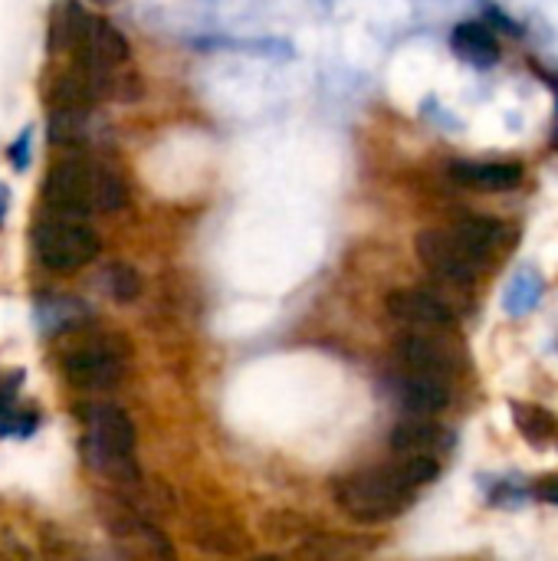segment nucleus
I'll use <instances>...</instances> for the list:
<instances>
[{
  "label": "nucleus",
  "instance_id": "nucleus-12",
  "mask_svg": "<svg viewBox=\"0 0 558 561\" xmlns=\"http://www.w3.org/2000/svg\"><path fill=\"white\" fill-rule=\"evenodd\" d=\"M447 178L470 191L503 194V191H513L523 184V164H516V161H451Z\"/></svg>",
  "mask_w": 558,
  "mask_h": 561
},
{
  "label": "nucleus",
  "instance_id": "nucleus-28",
  "mask_svg": "<svg viewBox=\"0 0 558 561\" xmlns=\"http://www.w3.org/2000/svg\"><path fill=\"white\" fill-rule=\"evenodd\" d=\"M95 3H109V0H95Z\"/></svg>",
  "mask_w": 558,
  "mask_h": 561
},
{
  "label": "nucleus",
  "instance_id": "nucleus-5",
  "mask_svg": "<svg viewBox=\"0 0 558 561\" xmlns=\"http://www.w3.org/2000/svg\"><path fill=\"white\" fill-rule=\"evenodd\" d=\"M33 253L36 260L53 273H72L99 260L102 240L99 233L82 220L49 217L33 227Z\"/></svg>",
  "mask_w": 558,
  "mask_h": 561
},
{
  "label": "nucleus",
  "instance_id": "nucleus-22",
  "mask_svg": "<svg viewBox=\"0 0 558 561\" xmlns=\"http://www.w3.org/2000/svg\"><path fill=\"white\" fill-rule=\"evenodd\" d=\"M30 151H33V128H20V135L7 145V161L13 164V171H26L30 168Z\"/></svg>",
  "mask_w": 558,
  "mask_h": 561
},
{
  "label": "nucleus",
  "instance_id": "nucleus-14",
  "mask_svg": "<svg viewBox=\"0 0 558 561\" xmlns=\"http://www.w3.org/2000/svg\"><path fill=\"white\" fill-rule=\"evenodd\" d=\"M451 49L477 69H490L500 59V39H497L493 26H487L483 20L457 23L451 33Z\"/></svg>",
  "mask_w": 558,
  "mask_h": 561
},
{
  "label": "nucleus",
  "instance_id": "nucleus-8",
  "mask_svg": "<svg viewBox=\"0 0 558 561\" xmlns=\"http://www.w3.org/2000/svg\"><path fill=\"white\" fill-rule=\"evenodd\" d=\"M109 82H112V72H102V69L72 62L49 85V112L72 115V118H86L102 102V95L109 92Z\"/></svg>",
  "mask_w": 558,
  "mask_h": 561
},
{
  "label": "nucleus",
  "instance_id": "nucleus-17",
  "mask_svg": "<svg viewBox=\"0 0 558 561\" xmlns=\"http://www.w3.org/2000/svg\"><path fill=\"white\" fill-rule=\"evenodd\" d=\"M510 414L513 424L520 431V437L533 447V450H546L558 437V417L553 411H546L543 404L533 401H510Z\"/></svg>",
  "mask_w": 558,
  "mask_h": 561
},
{
  "label": "nucleus",
  "instance_id": "nucleus-27",
  "mask_svg": "<svg viewBox=\"0 0 558 561\" xmlns=\"http://www.w3.org/2000/svg\"><path fill=\"white\" fill-rule=\"evenodd\" d=\"M553 145L558 148V105H556V131H553Z\"/></svg>",
  "mask_w": 558,
  "mask_h": 561
},
{
  "label": "nucleus",
  "instance_id": "nucleus-15",
  "mask_svg": "<svg viewBox=\"0 0 558 561\" xmlns=\"http://www.w3.org/2000/svg\"><path fill=\"white\" fill-rule=\"evenodd\" d=\"M372 549H375L372 539L326 533V536H309V539L296 549V561H358L365 559Z\"/></svg>",
  "mask_w": 558,
  "mask_h": 561
},
{
  "label": "nucleus",
  "instance_id": "nucleus-16",
  "mask_svg": "<svg viewBox=\"0 0 558 561\" xmlns=\"http://www.w3.org/2000/svg\"><path fill=\"white\" fill-rule=\"evenodd\" d=\"M454 233L464 240V247L487 266L506 243V224H500L497 217H460L457 224H451Z\"/></svg>",
  "mask_w": 558,
  "mask_h": 561
},
{
  "label": "nucleus",
  "instance_id": "nucleus-13",
  "mask_svg": "<svg viewBox=\"0 0 558 561\" xmlns=\"http://www.w3.org/2000/svg\"><path fill=\"white\" fill-rule=\"evenodd\" d=\"M454 444V434L431 417H408L391 431V450L401 457H437Z\"/></svg>",
  "mask_w": 558,
  "mask_h": 561
},
{
  "label": "nucleus",
  "instance_id": "nucleus-25",
  "mask_svg": "<svg viewBox=\"0 0 558 561\" xmlns=\"http://www.w3.org/2000/svg\"><path fill=\"white\" fill-rule=\"evenodd\" d=\"M10 561H33V559H30V556H26L23 549H16V552H13V559H10Z\"/></svg>",
  "mask_w": 558,
  "mask_h": 561
},
{
  "label": "nucleus",
  "instance_id": "nucleus-21",
  "mask_svg": "<svg viewBox=\"0 0 558 561\" xmlns=\"http://www.w3.org/2000/svg\"><path fill=\"white\" fill-rule=\"evenodd\" d=\"M43 561H86V556L79 552V546H72L56 533V536H43Z\"/></svg>",
  "mask_w": 558,
  "mask_h": 561
},
{
  "label": "nucleus",
  "instance_id": "nucleus-18",
  "mask_svg": "<svg viewBox=\"0 0 558 561\" xmlns=\"http://www.w3.org/2000/svg\"><path fill=\"white\" fill-rule=\"evenodd\" d=\"M543 293H546L543 273L533 270V266H520V270L510 276L506 289H503V309H506V316H513V319L529 316V312L539 306Z\"/></svg>",
  "mask_w": 558,
  "mask_h": 561
},
{
  "label": "nucleus",
  "instance_id": "nucleus-10",
  "mask_svg": "<svg viewBox=\"0 0 558 561\" xmlns=\"http://www.w3.org/2000/svg\"><path fill=\"white\" fill-rule=\"evenodd\" d=\"M391 391L408 417H437L441 411L451 408V398H454L451 378L405 371V368H401V375L391 378Z\"/></svg>",
  "mask_w": 558,
  "mask_h": 561
},
{
  "label": "nucleus",
  "instance_id": "nucleus-7",
  "mask_svg": "<svg viewBox=\"0 0 558 561\" xmlns=\"http://www.w3.org/2000/svg\"><path fill=\"white\" fill-rule=\"evenodd\" d=\"M418 260L444 283L467 286L480 276L483 263L464 247V240L454 233V227H428L414 237Z\"/></svg>",
  "mask_w": 558,
  "mask_h": 561
},
{
  "label": "nucleus",
  "instance_id": "nucleus-1",
  "mask_svg": "<svg viewBox=\"0 0 558 561\" xmlns=\"http://www.w3.org/2000/svg\"><path fill=\"white\" fill-rule=\"evenodd\" d=\"M441 477L437 457H401L385 467H368L358 473H349L335 483V506L362 523V526H382L398 519L424 490Z\"/></svg>",
  "mask_w": 558,
  "mask_h": 561
},
{
  "label": "nucleus",
  "instance_id": "nucleus-19",
  "mask_svg": "<svg viewBox=\"0 0 558 561\" xmlns=\"http://www.w3.org/2000/svg\"><path fill=\"white\" fill-rule=\"evenodd\" d=\"M36 316H39L43 329L53 332V329H66V325L79 322L86 316V306L76 302V299H69V296H56V299H43L36 306Z\"/></svg>",
  "mask_w": 558,
  "mask_h": 561
},
{
  "label": "nucleus",
  "instance_id": "nucleus-23",
  "mask_svg": "<svg viewBox=\"0 0 558 561\" xmlns=\"http://www.w3.org/2000/svg\"><path fill=\"white\" fill-rule=\"evenodd\" d=\"M529 493H533L536 500H543V503H553V506H558V473H546V477H539V480L529 486Z\"/></svg>",
  "mask_w": 558,
  "mask_h": 561
},
{
  "label": "nucleus",
  "instance_id": "nucleus-2",
  "mask_svg": "<svg viewBox=\"0 0 558 561\" xmlns=\"http://www.w3.org/2000/svg\"><path fill=\"white\" fill-rule=\"evenodd\" d=\"M43 201L56 217L66 220H82L95 210L115 214L125 207L128 194L118 174H112L102 164L82 161V158H66L49 168L43 181Z\"/></svg>",
  "mask_w": 558,
  "mask_h": 561
},
{
  "label": "nucleus",
  "instance_id": "nucleus-20",
  "mask_svg": "<svg viewBox=\"0 0 558 561\" xmlns=\"http://www.w3.org/2000/svg\"><path fill=\"white\" fill-rule=\"evenodd\" d=\"M105 289L112 293L115 302H135L141 293V276H138V270H132L125 263H112L105 270Z\"/></svg>",
  "mask_w": 558,
  "mask_h": 561
},
{
  "label": "nucleus",
  "instance_id": "nucleus-6",
  "mask_svg": "<svg viewBox=\"0 0 558 561\" xmlns=\"http://www.w3.org/2000/svg\"><path fill=\"white\" fill-rule=\"evenodd\" d=\"M62 375L72 388L109 391L125 378V345L115 339H92L62 355Z\"/></svg>",
  "mask_w": 558,
  "mask_h": 561
},
{
  "label": "nucleus",
  "instance_id": "nucleus-11",
  "mask_svg": "<svg viewBox=\"0 0 558 561\" xmlns=\"http://www.w3.org/2000/svg\"><path fill=\"white\" fill-rule=\"evenodd\" d=\"M385 306H388L391 319H398L411 329H444L447 332L457 322L454 309L428 289H395L385 299Z\"/></svg>",
  "mask_w": 558,
  "mask_h": 561
},
{
  "label": "nucleus",
  "instance_id": "nucleus-24",
  "mask_svg": "<svg viewBox=\"0 0 558 561\" xmlns=\"http://www.w3.org/2000/svg\"><path fill=\"white\" fill-rule=\"evenodd\" d=\"M7 201H10V191L0 184V220H3V214H7Z\"/></svg>",
  "mask_w": 558,
  "mask_h": 561
},
{
  "label": "nucleus",
  "instance_id": "nucleus-9",
  "mask_svg": "<svg viewBox=\"0 0 558 561\" xmlns=\"http://www.w3.org/2000/svg\"><path fill=\"white\" fill-rule=\"evenodd\" d=\"M437 332L444 329H411L405 335H398L395 342V358L405 371H421V375H437V378H451L460 368V352L457 345L444 342Z\"/></svg>",
  "mask_w": 558,
  "mask_h": 561
},
{
  "label": "nucleus",
  "instance_id": "nucleus-26",
  "mask_svg": "<svg viewBox=\"0 0 558 561\" xmlns=\"http://www.w3.org/2000/svg\"><path fill=\"white\" fill-rule=\"evenodd\" d=\"M250 561H283L280 556H257V559H250Z\"/></svg>",
  "mask_w": 558,
  "mask_h": 561
},
{
  "label": "nucleus",
  "instance_id": "nucleus-4",
  "mask_svg": "<svg viewBox=\"0 0 558 561\" xmlns=\"http://www.w3.org/2000/svg\"><path fill=\"white\" fill-rule=\"evenodd\" d=\"M135 424L118 404H92L86 411V460L122 486H141L135 463Z\"/></svg>",
  "mask_w": 558,
  "mask_h": 561
},
{
  "label": "nucleus",
  "instance_id": "nucleus-3",
  "mask_svg": "<svg viewBox=\"0 0 558 561\" xmlns=\"http://www.w3.org/2000/svg\"><path fill=\"white\" fill-rule=\"evenodd\" d=\"M49 53H76V62L112 72L128 59L132 46L112 23L86 10L79 0H62L49 16Z\"/></svg>",
  "mask_w": 558,
  "mask_h": 561
}]
</instances>
